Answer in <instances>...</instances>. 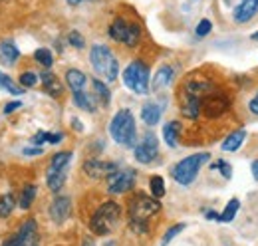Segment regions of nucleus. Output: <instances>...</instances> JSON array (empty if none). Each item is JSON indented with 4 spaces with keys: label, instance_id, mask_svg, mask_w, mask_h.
<instances>
[{
    "label": "nucleus",
    "instance_id": "f257e3e1",
    "mask_svg": "<svg viewBox=\"0 0 258 246\" xmlns=\"http://www.w3.org/2000/svg\"><path fill=\"white\" fill-rule=\"evenodd\" d=\"M161 209L159 201L153 197H147V195H135L131 201H129V226L143 234L147 232L149 228V218L153 215H157Z\"/></svg>",
    "mask_w": 258,
    "mask_h": 246
},
{
    "label": "nucleus",
    "instance_id": "f03ea898",
    "mask_svg": "<svg viewBox=\"0 0 258 246\" xmlns=\"http://www.w3.org/2000/svg\"><path fill=\"white\" fill-rule=\"evenodd\" d=\"M109 133L113 137L115 143L123 145V147H135V139H137V127H135V117L129 109H121L113 115V119L109 123Z\"/></svg>",
    "mask_w": 258,
    "mask_h": 246
},
{
    "label": "nucleus",
    "instance_id": "7ed1b4c3",
    "mask_svg": "<svg viewBox=\"0 0 258 246\" xmlns=\"http://www.w3.org/2000/svg\"><path fill=\"white\" fill-rule=\"evenodd\" d=\"M119 216H121V207L113 201H107L94 213L92 220H90V230L97 236H105L115 230Z\"/></svg>",
    "mask_w": 258,
    "mask_h": 246
},
{
    "label": "nucleus",
    "instance_id": "20e7f679",
    "mask_svg": "<svg viewBox=\"0 0 258 246\" xmlns=\"http://www.w3.org/2000/svg\"><path fill=\"white\" fill-rule=\"evenodd\" d=\"M90 61L94 66L97 76H101L105 82H115L117 74H119V61L111 54L109 48L105 46H94L90 52Z\"/></svg>",
    "mask_w": 258,
    "mask_h": 246
},
{
    "label": "nucleus",
    "instance_id": "39448f33",
    "mask_svg": "<svg viewBox=\"0 0 258 246\" xmlns=\"http://www.w3.org/2000/svg\"><path fill=\"white\" fill-rule=\"evenodd\" d=\"M209 157H211L209 153H197V155L187 157V159H183V161H179V163L171 169L173 179L179 184H185V187L191 184L195 179H197V175H199V169L207 163Z\"/></svg>",
    "mask_w": 258,
    "mask_h": 246
},
{
    "label": "nucleus",
    "instance_id": "423d86ee",
    "mask_svg": "<svg viewBox=\"0 0 258 246\" xmlns=\"http://www.w3.org/2000/svg\"><path fill=\"white\" fill-rule=\"evenodd\" d=\"M123 84L131 92L145 95L149 92V68L139 60L131 61L123 72Z\"/></svg>",
    "mask_w": 258,
    "mask_h": 246
},
{
    "label": "nucleus",
    "instance_id": "0eeeda50",
    "mask_svg": "<svg viewBox=\"0 0 258 246\" xmlns=\"http://www.w3.org/2000/svg\"><path fill=\"white\" fill-rule=\"evenodd\" d=\"M230 107V99L228 95L223 92H219L217 88L211 90L203 97V103H201V113H205L207 117H219L223 115L225 111H228Z\"/></svg>",
    "mask_w": 258,
    "mask_h": 246
},
{
    "label": "nucleus",
    "instance_id": "6e6552de",
    "mask_svg": "<svg viewBox=\"0 0 258 246\" xmlns=\"http://www.w3.org/2000/svg\"><path fill=\"white\" fill-rule=\"evenodd\" d=\"M4 246H40V236H38V226H36V220H26L20 230L10 238L6 240Z\"/></svg>",
    "mask_w": 258,
    "mask_h": 246
},
{
    "label": "nucleus",
    "instance_id": "1a4fd4ad",
    "mask_svg": "<svg viewBox=\"0 0 258 246\" xmlns=\"http://www.w3.org/2000/svg\"><path fill=\"white\" fill-rule=\"evenodd\" d=\"M135 187V171L133 169H123L115 171L113 175L107 177V189L113 195H123Z\"/></svg>",
    "mask_w": 258,
    "mask_h": 246
},
{
    "label": "nucleus",
    "instance_id": "9d476101",
    "mask_svg": "<svg viewBox=\"0 0 258 246\" xmlns=\"http://www.w3.org/2000/svg\"><path fill=\"white\" fill-rule=\"evenodd\" d=\"M135 159L139 163H151L157 155H159V143H157V137L153 133H145V137L141 139L139 145H135L133 149Z\"/></svg>",
    "mask_w": 258,
    "mask_h": 246
},
{
    "label": "nucleus",
    "instance_id": "9b49d317",
    "mask_svg": "<svg viewBox=\"0 0 258 246\" xmlns=\"http://www.w3.org/2000/svg\"><path fill=\"white\" fill-rule=\"evenodd\" d=\"M115 171H119L117 163H111V161H101V159H90L84 163V173L92 179H103V177H109L113 175Z\"/></svg>",
    "mask_w": 258,
    "mask_h": 246
},
{
    "label": "nucleus",
    "instance_id": "f8f14e48",
    "mask_svg": "<svg viewBox=\"0 0 258 246\" xmlns=\"http://www.w3.org/2000/svg\"><path fill=\"white\" fill-rule=\"evenodd\" d=\"M72 215V201L70 197H56L54 203L50 205V216L54 222L62 224L68 216Z\"/></svg>",
    "mask_w": 258,
    "mask_h": 246
},
{
    "label": "nucleus",
    "instance_id": "ddd939ff",
    "mask_svg": "<svg viewBox=\"0 0 258 246\" xmlns=\"http://www.w3.org/2000/svg\"><path fill=\"white\" fill-rule=\"evenodd\" d=\"M256 10H258L256 0H240V4L234 8L232 16H234V20H236L238 24H244V22H248V20L256 14Z\"/></svg>",
    "mask_w": 258,
    "mask_h": 246
},
{
    "label": "nucleus",
    "instance_id": "4468645a",
    "mask_svg": "<svg viewBox=\"0 0 258 246\" xmlns=\"http://www.w3.org/2000/svg\"><path fill=\"white\" fill-rule=\"evenodd\" d=\"M173 68L171 66H161L159 70H157V74H155V78L151 80V90L153 92H159L163 88H167L169 84H171V80H173Z\"/></svg>",
    "mask_w": 258,
    "mask_h": 246
},
{
    "label": "nucleus",
    "instance_id": "2eb2a0df",
    "mask_svg": "<svg viewBox=\"0 0 258 246\" xmlns=\"http://www.w3.org/2000/svg\"><path fill=\"white\" fill-rule=\"evenodd\" d=\"M244 139H246V131L244 129H236V131H232L225 141H223L221 147H223V151H226V153H234V151H238L242 147Z\"/></svg>",
    "mask_w": 258,
    "mask_h": 246
},
{
    "label": "nucleus",
    "instance_id": "dca6fc26",
    "mask_svg": "<svg viewBox=\"0 0 258 246\" xmlns=\"http://www.w3.org/2000/svg\"><path fill=\"white\" fill-rule=\"evenodd\" d=\"M40 78H42V86H44V92L48 93V95H52V97H60V95H62L64 88H62L60 80H58L54 74H50V72H44Z\"/></svg>",
    "mask_w": 258,
    "mask_h": 246
},
{
    "label": "nucleus",
    "instance_id": "f3484780",
    "mask_svg": "<svg viewBox=\"0 0 258 246\" xmlns=\"http://www.w3.org/2000/svg\"><path fill=\"white\" fill-rule=\"evenodd\" d=\"M66 84H68V88L72 92H82L86 88V84H88V78L80 70H68L66 72Z\"/></svg>",
    "mask_w": 258,
    "mask_h": 246
},
{
    "label": "nucleus",
    "instance_id": "a211bd4d",
    "mask_svg": "<svg viewBox=\"0 0 258 246\" xmlns=\"http://www.w3.org/2000/svg\"><path fill=\"white\" fill-rule=\"evenodd\" d=\"M66 173H68V169H48V173H46L48 189L58 193L66 183Z\"/></svg>",
    "mask_w": 258,
    "mask_h": 246
},
{
    "label": "nucleus",
    "instance_id": "6ab92c4d",
    "mask_svg": "<svg viewBox=\"0 0 258 246\" xmlns=\"http://www.w3.org/2000/svg\"><path fill=\"white\" fill-rule=\"evenodd\" d=\"M141 119L147 123L149 127L157 125L159 119H161V107H159L157 103H153V101L145 103V105H143V109H141Z\"/></svg>",
    "mask_w": 258,
    "mask_h": 246
},
{
    "label": "nucleus",
    "instance_id": "aec40b11",
    "mask_svg": "<svg viewBox=\"0 0 258 246\" xmlns=\"http://www.w3.org/2000/svg\"><path fill=\"white\" fill-rule=\"evenodd\" d=\"M127 32H129V22H125L123 18H115L109 26V36L115 40V42H121L125 44L127 40Z\"/></svg>",
    "mask_w": 258,
    "mask_h": 246
},
{
    "label": "nucleus",
    "instance_id": "412c9836",
    "mask_svg": "<svg viewBox=\"0 0 258 246\" xmlns=\"http://www.w3.org/2000/svg\"><path fill=\"white\" fill-rule=\"evenodd\" d=\"M179 133H181V123L179 121H169L163 127V139L169 147H177L179 143Z\"/></svg>",
    "mask_w": 258,
    "mask_h": 246
},
{
    "label": "nucleus",
    "instance_id": "4be33fe9",
    "mask_svg": "<svg viewBox=\"0 0 258 246\" xmlns=\"http://www.w3.org/2000/svg\"><path fill=\"white\" fill-rule=\"evenodd\" d=\"M74 103L80 107V109H86L90 113H94L97 109V103H96V97L86 93L84 90L82 92H74Z\"/></svg>",
    "mask_w": 258,
    "mask_h": 246
},
{
    "label": "nucleus",
    "instance_id": "5701e85b",
    "mask_svg": "<svg viewBox=\"0 0 258 246\" xmlns=\"http://www.w3.org/2000/svg\"><path fill=\"white\" fill-rule=\"evenodd\" d=\"M0 56L6 64H14V61L20 58V52L18 48L12 44V42H2L0 44Z\"/></svg>",
    "mask_w": 258,
    "mask_h": 246
},
{
    "label": "nucleus",
    "instance_id": "b1692460",
    "mask_svg": "<svg viewBox=\"0 0 258 246\" xmlns=\"http://www.w3.org/2000/svg\"><path fill=\"white\" fill-rule=\"evenodd\" d=\"M92 88H94V92H96L97 101H99L101 105H109V101H111V93H109V90H107V86H105L101 80H94V82H92Z\"/></svg>",
    "mask_w": 258,
    "mask_h": 246
},
{
    "label": "nucleus",
    "instance_id": "393cba45",
    "mask_svg": "<svg viewBox=\"0 0 258 246\" xmlns=\"http://www.w3.org/2000/svg\"><path fill=\"white\" fill-rule=\"evenodd\" d=\"M238 209H240V201L238 199H230L228 205L225 207V211L219 215V222H230V220H234Z\"/></svg>",
    "mask_w": 258,
    "mask_h": 246
},
{
    "label": "nucleus",
    "instance_id": "a878e982",
    "mask_svg": "<svg viewBox=\"0 0 258 246\" xmlns=\"http://www.w3.org/2000/svg\"><path fill=\"white\" fill-rule=\"evenodd\" d=\"M16 207V201H14V195L12 193H6L0 197V218H6L10 216V213L14 211Z\"/></svg>",
    "mask_w": 258,
    "mask_h": 246
},
{
    "label": "nucleus",
    "instance_id": "bb28decb",
    "mask_svg": "<svg viewBox=\"0 0 258 246\" xmlns=\"http://www.w3.org/2000/svg\"><path fill=\"white\" fill-rule=\"evenodd\" d=\"M36 187L34 184H28V187H24V191H22V195H20V209L22 211H28L30 207H32L34 199H36Z\"/></svg>",
    "mask_w": 258,
    "mask_h": 246
},
{
    "label": "nucleus",
    "instance_id": "cd10ccee",
    "mask_svg": "<svg viewBox=\"0 0 258 246\" xmlns=\"http://www.w3.org/2000/svg\"><path fill=\"white\" fill-rule=\"evenodd\" d=\"M70 161H72V153H70V151H62V153H56V155H54V159H52V163H50V167H48V169H68Z\"/></svg>",
    "mask_w": 258,
    "mask_h": 246
},
{
    "label": "nucleus",
    "instance_id": "c85d7f7f",
    "mask_svg": "<svg viewBox=\"0 0 258 246\" xmlns=\"http://www.w3.org/2000/svg\"><path fill=\"white\" fill-rule=\"evenodd\" d=\"M34 60L38 61V64H42L44 68H50V66L54 64V58H52V52H50L48 48H38V50L34 52Z\"/></svg>",
    "mask_w": 258,
    "mask_h": 246
},
{
    "label": "nucleus",
    "instance_id": "c756f323",
    "mask_svg": "<svg viewBox=\"0 0 258 246\" xmlns=\"http://www.w3.org/2000/svg\"><path fill=\"white\" fill-rule=\"evenodd\" d=\"M139 38H141V26L139 24H129V32H127V40H125V46L133 48L139 44Z\"/></svg>",
    "mask_w": 258,
    "mask_h": 246
},
{
    "label": "nucleus",
    "instance_id": "7c9ffc66",
    "mask_svg": "<svg viewBox=\"0 0 258 246\" xmlns=\"http://www.w3.org/2000/svg\"><path fill=\"white\" fill-rule=\"evenodd\" d=\"M149 187H151V195H153L155 199H161L163 195H165V181H163L159 175H155V177L151 179Z\"/></svg>",
    "mask_w": 258,
    "mask_h": 246
},
{
    "label": "nucleus",
    "instance_id": "2f4dec72",
    "mask_svg": "<svg viewBox=\"0 0 258 246\" xmlns=\"http://www.w3.org/2000/svg\"><path fill=\"white\" fill-rule=\"evenodd\" d=\"M185 226H187L185 222H179V224L171 226V228H169V230L165 232V236H163L161 246H167V244H169V242H171V240H173V238H175V236H177L179 232H183V230H185Z\"/></svg>",
    "mask_w": 258,
    "mask_h": 246
},
{
    "label": "nucleus",
    "instance_id": "473e14b6",
    "mask_svg": "<svg viewBox=\"0 0 258 246\" xmlns=\"http://www.w3.org/2000/svg\"><path fill=\"white\" fill-rule=\"evenodd\" d=\"M36 82H38V76L32 74V72L20 74V86H22V88H32V86H36Z\"/></svg>",
    "mask_w": 258,
    "mask_h": 246
},
{
    "label": "nucleus",
    "instance_id": "72a5a7b5",
    "mask_svg": "<svg viewBox=\"0 0 258 246\" xmlns=\"http://www.w3.org/2000/svg\"><path fill=\"white\" fill-rule=\"evenodd\" d=\"M211 30H213V24H211V20H207V18H205V20H201V22H199V24H197V36H199V38H205V36H209V34H211Z\"/></svg>",
    "mask_w": 258,
    "mask_h": 246
},
{
    "label": "nucleus",
    "instance_id": "f704fd0d",
    "mask_svg": "<svg viewBox=\"0 0 258 246\" xmlns=\"http://www.w3.org/2000/svg\"><path fill=\"white\" fill-rule=\"evenodd\" d=\"M68 42L74 46V48H84L86 46V40L82 38V34L80 32H70V36H68Z\"/></svg>",
    "mask_w": 258,
    "mask_h": 246
},
{
    "label": "nucleus",
    "instance_id": "c9c22d12",
    "mask_svg": "<svg viewBox=\"0 0 258 246\" xmlns=\"http://www.w3.org/2000/svg\"><path fill=\"white\" fill-rule=\"evenodd\" d=\"M213 169H221V173H223V177H225V179H230V175H232L230 165H228V163H225V161L215 163V165H213Z\"/></svg>",
    "mask_w": 258,
    "mask_h": 246
},
{
    "label": "nucleus",
    "instance_id": "e433bc0d",
    "mask_svg": "<svg viewBox=\"0 0 258 246\" xmlns=\"http://www.w3.org/2000/svg\"><path fill=\"white\" fill-rule=\"evenodd\" d=\"M48 137H50V133H46V131H40V133H36L32 137V143L38 147V145H42L44 141H48Z\"/></svg>",
    "mask_w": 258,
    "mask_h": 246
},
{
    "label": "nucleus",
    "instance_id": "4c0bfd02",
    "mask_svg": "<svg viewBox=\"0 0 258 246\" xmlns=\"http://www.w3.org/2000/svg\"><path fill=\"white\" fill-rule=\"evenodd\" d=\"M18 107H22V101H10V103L4 105V113L8 115V113H12V111L18 109Z\"/></svg>",
    "mask_w": 258,
    "mask_h": 246
},
{
    "label": "nucleus",
    "instance_id": "58836bf2",
    "mask_svg": "<svg viewBox=\"0 0 258 246\" xmlns=\"http://www.w3.org/2000/svg\"><path fill=\"white\" fill-rule=\"evenodd\" d=\"M248 109H250L254 115H258V92H256V95L250 99V103H248Z\"/></svg>",
    "mask_w": 258,
    "mask_h": 246
},
{
    "label": "nucleus",
    "instance_id": "ea45409f",
    "mask_svg": "<svg viewBox=\"0 0 258 246\" xmlns=\"http://www.w3.org/2000/svg\"><path fill=\"white\" fill-rule=\"evenodd\" d=\"M62 139H64V135H62V133H50L48 143H54V145H56V143H60Z\"/></svg>",
    "mask_w": 258,
    "mask_h": 246
},
{
    "label": "nucleus",
    "instance_id": "a19ab883",
    "mask_svg": "<svg viewBox=\"0 0 258 246\" xmlns=\"http://www.w3.org/2000/svg\"><path fill=\"white\" fill-rule=\"evenodd\" d=\"M22 153L24 155H42L44 153V149H42V147H26Z\"/></svg>",
    "mask_w": 258,
    "mask_h": 246
},
{
    "label": "nucleus",
    "instance_id": "79ce46f5",
    "mask_svg": "<svg viewBox=\"0 0 258 246\" xmlns=\"http://www.w3.org/2000/svg\"><path fill=\"white\" fill-rule=\"evenodd\" d=\"M252 177H254V181H258V159L252 161Z\"/></svg>",
    "mask_w": 258,
    "mask_h": 246
},
{
    "label": "nucleus",
    "instance_id": "37998d69",
    "mask_svg": "<svg viewBox=\"0 0 258 246\" xmlns=\"http://www.w3.org/2000/svg\"><path fill=\"white\" fill-rule=\"evenodd\" d=\"M72 125H74V129H76V131H82V129H84V127H82V121H80V119H76V117L72 119Z\"/></svg>",
    "mask_w": 258,
    "mask_h": 246
},
{
    "label": "nucleus",
    "instance_id": "c03bdc74",
    "mask_svg": "<svg viewBox=\"0 0 258 246\" xmlns=\"http://www.w3.org/2000/svg\"><path fill=\"white\" fill-rule=\"evenodd\" d=\"M205 216H207V218H211V220H219V213H215V211H209Z\"/></svg>",
    "mask_w": 258,
    "mask_h": 246
},
{
    "label": "nucleus",
    "instance_id": "a18cd8bd",
    "mask_svg": "<svg viewBox=\"0 0 258 246\" xmlns=\"http://www.w3.org/2000/svg\"><path fill=\"white\" fill-rule=\"evenodd\" d=\"M82 246H96V244H94V240H92V238H84Z\"/></svg>",
    "mask_w": 258,
    "mask_h": 246
},
{
    "label": "nucleus",
    "instance_id": "49530a36",
    "mask_svg": "<svg viewBox=\"0 0 258 246\" xmlns=\"http://www.w3.org/2000/svg\"><path fill=\"white\" fill-rule=\"evenodd\" d=\"M68 4H72V6H78V4H82V2H86V0H66Z\"/></svg>",
    "mask_w": 258,
    "mask_h": 246
},
{
    "label": "nucleus",
    "instance_id": "de8ad7c7",
    "mask_svg": "<svg viewBox=\"0 0 258 246\" xmlns=\"http://www.w3.org/2000/svg\"><path fill=\"white\" fill-rule=\"evenodd\" d=\"M4 78H6V76H4L2 72H0V88H2V82H4Z\"/></svg>",
    "mask_w": 258,
    "mask_h": 246
},
{
    "label": "nucleus",
    "instance_id": "09e8293b",
    "mask_svg": "<svg viewBox=\"0 0 258 246\" xmlns=\"http://www.w3.org/2000/svg\"><path fill=\"white\" fill-rule=\"evenodd\" d=\"M252 40H258V32L256 34H252Z\"/></svg>",
    "mask_w": 258,
    "mask_h": 246
},
{
    "label": "nucleus",
    "instance_id": "8fccbe9b",
    "mask_svg": "<svg viewBox=\"0 0 258 246\" xmlns=\"http://www.w3.org/2000/svg\"><path fill=\"white\" fill-rule=\"evenodd\" d=\"M256 2H258V0H256Z\"/></svg>",
    "mask_w": 258,
    "mask_h": 246
}]
</instances>
